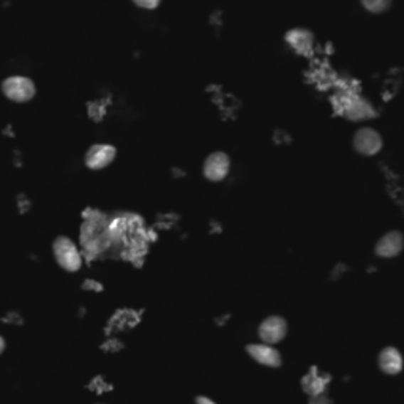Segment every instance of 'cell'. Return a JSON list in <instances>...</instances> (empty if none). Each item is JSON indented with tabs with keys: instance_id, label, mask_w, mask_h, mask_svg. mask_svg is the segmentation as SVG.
Instances as JSON below:
<instances>
[{
	"instance_id": "9c48e42d",
	"label": "cell",
	"mask_w": 404,
	"mask_h": 404,
	"mask_svg": "<svg viewBox=\"0 0 404 404\" xmlns=\"http://www.w3.org/2000/svg\"><path fill=\"white\" fill-rule=\"evenodd\" d=\"M247 354L257 365H262L265 368H280L283 363L281 352L273 344L262 341L251 343L247 346Z\"/></svg>"
},
{
	"instance_id": "2e32d148",
	"label": "cell",
	"mask_w": 404,
	"mask_h": 404,
	"mask_svg": "<svg viewBox=\"0 0 404 404\" xmlns=\"http://www.w3.org/2000/svg\"><path fill=\"white\" fill-rule=\"evenodd\" d=\"M196 404H218L215 400H212L211 396H206V395H199L196 396Z\"/></svg>"
},
{
	"instance_id": "7a4b0ae2",
	"label": "cell",
	"mask_w": 404,
	"mask_h": 404,
	"mask_svg": "<svg viewBox=\"0 0 404 404\" xmlns=\"http://www.w3.org/2000/svg\"><path fill=\"white\" fill-rule=\"evenodd\" d=\"M352 147L358 155L373 158L379 155L384 149V138L379 133V129L374 127L363 125L356 129L352 136Z\"/></svg>"
},
{
	"instance_id": "7c38bea8",
	"label": "cell",
	"mask_w": 404,
	"mask_h": 404,
	"mask_svg": "<svg viewBox=\"0 0 404 404\" xmlns=\"http://www.w3.org/2000/svg\"><path fill=\"white\" fill-rule=\"evenodd\" d=\"M327 379H322L321 376H316V371L309 373L308 376L303 379V388H305L307 393L312 396L324 393V387H326Z\"/></svg>"
},
{
	"instance_id": "52a82bcc",
	"label": "cell",
	"mask_w": 404,
	"mask_h": 404,
	"mask_svg": "<svg viewBox=\"0 0 404 404\" xmlns=\"http://www.w3.org/2000/svg\"><path fill=\"white\" fill-rule=\"evenodd\" d=\"M285 43L294 53L307 55L313 51L316 45V37L312 28L308 27H292L285 33Z\"/></svg>"
},
{
	"instance_id": "3957f363",
	"label": "cell",
	"mask_w": 404,
	"mask_h": 404,
	"mask_svg": "<svg viewBox=\"0 0 404 404\" xmlns=\"http://www.w3.org/2000/svg\"><path fill=\"white\" fill-rule=\"evenodd\" d=\"M53 253L57 264L67 272H78L83 265V257L76 243L70 237L60 235L53 243Z\"/></svg>"
},
{
	"instance_id": "9a60e30c",
	"label": "cell",
	"mask_w": 404,
	"mask_h": 404,
	"mask_svg": "<svg viewBox=\"0 0 404 404\" xmlns=\"http://www.w3.org/2000/svg\"><path fill=\"white\" fill-rule=\"evenodd\" d=\"M308 404H334L331 403L326 395L321 393V395H316V396H312V400H309Z\"/></svg>"
},
{
	"instance_id": "6da1fadb",
	"label": "cell",
	"mask_w": 404,
	"mask_h": 404,
	"mask_svg": "<svg viewBox=\"0 0 404 404\" xmlns=\"http://www.w3.org/2000/svg\"><path fill=\"white\" fill-rule=\"evenodd\" d=\"M340 110L344 117H348L351 122H365L373 117H376V106H374L370 100L358 92L348 90L341 95L340 100Z\"/></svg>"
},
{
	"instance_id": "5bb4252c",
	"label": "cell",
	"mask_w": 404,
	"mask_h": 404,
	"mask_svg": "<svg viewBox=\"0 0 404 404\" xmlns=\"http://www.w3.org/2000/svg\"><path fill=\"white\" fill-rule=\"evenodd\" d=\"M133 4L142 10H156L161 0H133Z\"/></svg>"
},
{
	"instance_id": "277c9868",
	"label": "cell",
	"mask_w": 404,
	"mask_h": 404,
	"mask_svg": "<svg viewBox=\"0 0 404 404\" xmlns=\"http://www.w3.org/2000/svg\"><path fill=\"white\" fill-rule=\"evenodd\" d=\"M230 168H233L230 156L226 152L216 150L206 156L204 163H202V176H204L208 182L220 184L228 179V176L230 174Z\"/></svg>"
},
{
	"instance_id": "8992f818",
	"label": "cell",
	"mask_w": 404,
	"mask_h": 404,
	"mask_svg": "<svg viewBox=\"0 0 404 404\" xmlns=\"http://www.w3.org/2000/svg\"><path fill=\"white\" fill-rule=\"evenodd\" d=\"M287 330H289V326H287V321L285 317L278 314H272L267 316L265 319L259 324L257 336L262 343L275 346L280 341L285 340Z\"/></svg>"
},
{
	"instance_id": "5b68a950",
	"label": "cell",
	"mask_w": 404,
	"mask_h": 404,
	"mask_svg": "<svg viewBox=\"0 0 404 404\" xmlns=\"http://www.w3.org/2000/svg\"><path fill=\"white\" fill-rule=\"evenodd\" d=\"M2 93L14 103H26V101H31L35 97L37 87H35V83L31 78L10 76L4 79Z\"/></svg>"
},
{
	"instance_id": "ba28073f",
	"label": "cell",
	"mask_w": 404,
	"mask_h": 404,
	"mask_svg": "<svg viewBox=\"0 0 404 404\" xmlns=\"http://www.w3.org/2000/svg\"><path fill=\"white\" fill-rule=\"evenodd\" d=\"M404 250V234L401 230H388L374 245V255L381 259L398 257Z\"/></svg>"
},
{
	"instance_id": "4fadbf2b",
	"label": "cell",
	"mask_w": 404,
	"mask_h": 404,
	"mask_svg": "<svg viewBox=\"0 0 404 404\" xmlns=\"http://www.w3.org/2000/svg\"><path fill=\"white\" fill-rule=\"evenodd\" d=\"M362 9L371 14H382L392 9L393 0H360Z\"/></svg>"
},
{
	"instance_id": "30bf717a",
	"label": "cell",
	"mask_w": 404,
	"mask_h": 404,
	"mask_svg": "<svg viewBox=\"0 0 404 404\" xmlns=\"http://www.w3.org/2000/svg\"><path fill=\"white\" fill-rule=\"evenodd\" d=\"M117 156V149L112 144H93V146L85 152L84 163L92 171L105 169L110 166L114 158Z\"/></svg>"
},
{
	"instance_id": "e0dca14e",
	"label": "cell",
	"mask_w": 404,
	"mask_h": 404,
	"mask_svg": "<svg viewBox=\"0 0 404 404\" xmlns=\"http://www.w3.org/2000/svg\"><path fill=\"white\" fill-rule=\"evenodd\" d=\"M5 351V340L2 336H0V354H2Z\"/></svg>"
},
{
	"instance_id": "8fae6325",
	"label": "cell",
	"mask_w": 404,
	"mask_h": 404,
	"mask_svg": "<svg viewBox=\"0 0 404 404\" xmlns=\"http://www.w3.org/2000/svg\"><path fill=\"white\" fill-rule=\"evenodd\" d=\"M378 366L387 376H396V374H400L404 368V357L401 351L395 348V346H387V348L379 352Z\"/></svg>"
}]
</instances>
